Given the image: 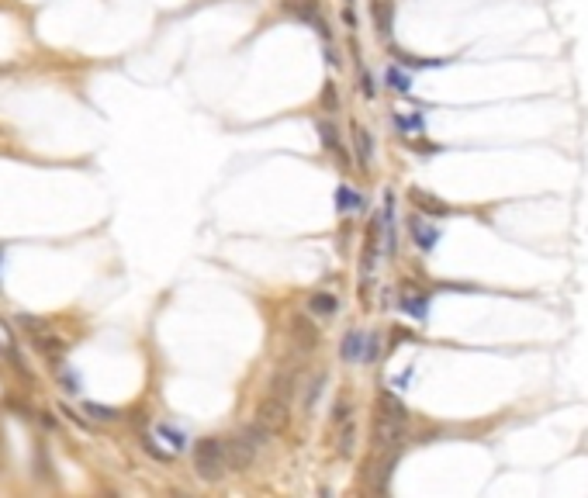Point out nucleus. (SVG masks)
Returning <instances> with one entry per match:
<instances>
[{"mask_svg":"<svg viewBox=\"0 0 588 498\" xmlns=\"http://www.w3.org/2000/svg\"><path fill=\"white\" fill-rule=\"evenodd\" d=\"M83 412H87V416H94L97 422H114V419H118V412H114V408L97 405V401H83Z\"/></svg>","mask_w":588,"mask_h":498,"instance_id":"21","label":"nucleus"},{"mask_svg":"<svg viewBox=\"0 0 588 498\" xmlns=\"http://www.w3.org/2000/svg\"><path fill=\"white\" fill-rule=\"evenodd\" d=\"M408 232H412V239L419 242V249H423V253H432V246L440 242V229H432L426 218H419V215H415V218H408Z\"/></svg>","mask_w":588,"mask_h":498,"instance_id":"6","label":"nucleus"},{"mask_svg":"<svg viewBox=\"0 0 588 498\" xmlns=\"http://www.w3.org/2000/svg\"><path fill=\"white\" fill-rule=\"evenodd\" d=\"M294 384H298V374H294V370H281V374L273 377V394L288 401L294 394Z\"/></svg>","mask_w":588,"mask_h":498,"instance_id":"17","label":"nucleus"},{"mask_svg":"<svg viewBox=\"0 0 588 498\" xmlns=\"http://www.w3.org/2000/svg\"><path fill=\"white\" fill-rule=\"evenodd\" d=\"M322 388H325V374H315L312 377V384H308V391H305V408H315L319 405V398H322Z\"/></svg>","mask_w":588,"mask_h":498,"instance_id":"20","label":"nucleus"},{"mask_svg":"<svg viewBox=\"0 0 588 498\" xmlns=\"http://www.w3.org/2000/svg\"><path fill=\"white\" fill-rule=\"evenodd\" d=\"M388 87H395L398 94H408L412 80H408V73H401L398 66H388Z\"/></svg>","mask_w":588,"mask_h":498,"instance_id":"23","label":"nucleus"},{"mask_svg":"<svg viewBox=\"0 0 588 498\" xmlns=\"http://www.w3.org/2000/svg\"><path fill=\"white\" fill-rule=\"evenodd\" d=\"M377 350H381V340H377V336H367V340H364V360H377Z\"/></svg>","mask_w":588,"mask_h":498,"instance_id":"25","label":"nucleus"},{"mask_svg":"<svg viewBox=\"0 0 588 498\" xmlns=\"http://www.w3.org/2000/svg\"><path fill=\"white\" fill-rule=\"evenodd\" d=\"M412 205H415L419 211H426V215H432V218H447V215H450V205H447V201H440L436 194L419 190V187L412 190Z\"/></svg>","mask_w":588,"mask_h":498,"instance_id":"7","label":"nucleus"},{"mask_svg":"<svg viewBox=\"0 0 588 498\" xmlns=\"http://www.w3.org/2000/svg\"><path fill=\"white\" fill-rule=\"evenodd\" d=\"M156 433H160V440H166V446H170L173 453L187 446V436H184L177 426H170V422H160V426H156Z\"/></svg>","mask_w":588,"mask_h":498,"instance_id":"16","label":"nucleus"},{"mask_svg":"<svg viewBox=\"0 0 588 498\" xmlns=\"http://www.w3.org/2000/svg\"><path fill=\"white\" fill-rule=\"evenodd\" d=\"M253 460H256V453H253L249 446L242 443L239 436L225 443V464H229V471H246Z\"/></svg>","mask_w":588,"mask_h":498,"instance_id":"5","label":"nucleus"},{"mask_svg":"<svg viewBox=\"0 0 588 498\" xmlns=\"http://www.w3.org/2000/svg\"><path fill=\"white\" fill-rule=\"evenodd\" d=\"M319 135H322V142H325V149H329V153H339V156H343V166H347L349 159H347V153H343V146H339L336 129H332L329 121H319Z\"/></svg>","mask_w":588,"mask_h":498,"instance_id":"18","label":"nucleus"},{"mask_svg":"<svg viewBox=\"0 0 588 498\" xmlns=\"http://www.w3.org/2000/svg\"><path fill=\"white\" fill-rule=\"evenodd\" d=\"M0 353H4V346H0Z\"/></svg>","mask_w":588,"mask_h":498,"instance_id":"28","label":"nucleus"},{"mask_svg":"<svg viewBox=\"0 0 588 498\" xmlns=\"http://www.w3.org/2000/svg\"><path fill=\"white\" fill-rule=\"evenodd\" d=\"M256 422H260V426H267L270 433L288 429V401H284V398H277V394L263 398V401L256 405Z\"/></svg>","mask_w":588,"mask_h":498,"instance_id":"3","label":"nucleus"},{"mask_svg":"<svg viewBox=\"0 0 588 498\" xmlns=\"http://www.w3.org/2000/svg\"><path fill=\"white\" fill-rule=\"evenodd\" d=\"M322 101H325V107L339 104V101H336V94H332V87H325V94H322Z\"/></svg>","mask_w":588,"mask_h":498,"instance_id":"27","label":"nucleus"},{"mask_svg":"<svg viewBox=\"0 0 588 498\" xmlns=\"http://www.w3.org/2000/svg\"><path fill=\"white\" fill-rule=\"evenodd\" d=\"M360 90H364L367 97H374V83H371V77H367V73H360Z\"/></svg>","mask_w":588,"mask_h":498,"instance_id":"26","label":"nucleus"},{"mask_svg":"<svg viewBox=\"0 0 588 498\" xmlns=\"http://www.w3.org/2000/svg\"><path fill=\"white\" fill-rule=\"evenodd\" d=\"M371 14H374V25L381 35H391V25H395V4L391 0H374L371 4Z\"/></svg>","mask_w":588,"mask_h":498,"instance_id":"9","label":"nucleus"},{"mask_svg":"<svg viewBox=\"0 0 588 498\" xmlns=\"http://www.w3.org/2000/svg\"><path fill=\"white\" fill-rule=\"evenodd\" d=\"M336 205H339L343 211H347V208H360V197H356V190H353V187H339Z\"/></svg>","mask_w":588,"mask_h":498,"instance_id":"24","label":"nucleus"},{"mask_svg":"<svg viewBox=\"0 0 588 498\" xmlns=\"http://www.w3.org/2000/svg\"><path fill=\"white\" fill-rule=\"evenodd\" d=\"M353 139H356V156L364 159V163H371V156H374V142H371V131L353 129Z\"/></svg>","mask_w":588,"mask_h":498,"instance_id":"19","label":"nucleus"},{"mask_svg":"<svg viewBox=\"0 0 588 498\" xmlns=\"http://www.w3.org/2000/svg\"><path fill=\"white\" fill-rule=\"evenodd\" d=\"M426 305H429L426 294H419V291H412V288L401 291V312H408L412 318H426V312H429Z\"/></svg>","mask_w":588,"mask_h":498,"instance_id":"11","label":"nucleus"},{"mask_svg":"<svg viewBox=\"0 0 588 498\" xmlns=\"http://www.w3.org/2000/svg\"><path fill=\"white\" fill-rule=\"evenodd\" d=\"M291 329H294V340L301 350H312V346H319V329L308 322V315H294L291 318Z\"/></svg>","mask_w":588,"mask_h":498,"instance_id":"8","label":"nucleus"},{"mask_svg":"<svg viewBox=\"0 0 588 498\" xmlns=\"http://www.w3.org/2000/svg\"><path fill=\"white\" fill-rule=\"evenodd\" d=\"M18 325L25 329V336L35 342V346H38V342H42L45 336H49V332H53V329H49L42 318H35V315H21V318H18Z\"/></svg>","mask_w":588,"mask_h":498,"instance_id":"13","label":"nucleus"},{"mask_svg":"<svg viewBox=\"0 0 588 498\" xmlns=\"http://www.w3.org/2000/svg\"><path fill=\"white\" fill-rule=\"evenodd\" d=\"M284 11L291 14V18H298V21H312V25L319 28V35L329 42V25H325V18H322L319 11V0H284Z\"/></svg>","mask_w":588,"mask_h":498,"instance_id":"4","label":"nucleus"},{"mask_svg":"<svg viewBox=\"0 0 588 498\" xmlns=\"http://www.w3.org/2000/svg\"><path fill=\"white\" fill-rule=\"evenodd\" d=\"M405 426H408V408L401 405L391 391L381 394L377 401V422H374V446L384 450H398L405 440Z\"/></svg>","mask_w":588,"mask_h":498,"instance_id":"1","label":"nucleus"},{"mask_svg":"<svg viewBox=\"0 0 588 498\" xmlns=\"http://www.w3.org/2000/svg\"><path fill=\"white\" fill-rule=\"evenodd\" d=\"M267 436H270V429H267V426H260V422L246 426V429H242V433H239V440H242V443H246V446H249L253 453H260V450L267 446Z\"/></svg>","mask_w":588,"mask_h":498,"instance_id":"12","label":"nucleus"},{"mask_svg":"<svg viewBox=\"0 0 588 498\" xmlns=\"http://www.w3.org/2000/svg\"><path fill=\"white\" fill-rule=\"evenodd\" d=\"M336 453L347 460V457H353V450H356V422L353 419H343L339 422V436H336Z\"/></svg>","mask_w":588,"mask_h":498,"instance_id":"10","label":"nucleus"},{"mask_svg":"<svg viewBox=\"0 0 588 498\" xmlns=\"http://www.w3.org/2000/svg\"><path fill=\"white\" fill-rule=\"evenodd\" d=\"M194 471H197L201 481H222L229 474L225 443L222 440H197V446H194Z\"/></svg>","mask_w":588,"mask_h":498,"instance_id":"2","label":"nucleus"},{"mask_svg":"<svg viewBox=\"0 0 588 498\" xmlns=\"http://www.w3.org/2000/svg\"><path fill=\"white\" fill-rule=\"evenodd\" d=\"M142 446H146V453H149V457H156V460H163V464H170V460H173V450H163L160 440H153V436H142Z\"/></svg>","mask_w":588,"mask_h":498,"instance_id":"22","label":"nucleus"},{"mask_svg":"<svg viewBox=\"0 0 588 498\" xmlns=\"http://www.w3.org/2000/svg\"><path fill=\"white\" fill-rule=\"evenodd\" d=\"M339 353H343L347 364L364 360V332H347V340H343V346H339Z\"/></svg>","mask_w":588,"mask_h":498,"instance_id":"15","label":"nucleus"},{"mask_svg":"<svg viewBox=\"0 0 588 498\" xmlns=\"http://www.w3.org/2000/svg\"><path fill=\"white\" fill-rule=\"evenodd\" d=\"M308 312H312V315H336V312H339V301H336V294H325V291H319V294H312V298H308Z\"/></svg>","mask_w":588,"mask_h":498,"instance_id":"14","label":"nucleus"}]
</instances>
